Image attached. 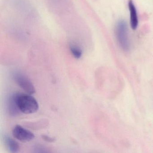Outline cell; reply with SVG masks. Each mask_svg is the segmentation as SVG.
<instances>
[{
    "label": "cell",
    "mask_w": 153,
    "mask_h": 153,
    "mask_svg": "<svg viewBox=\"0 0 153 153\" xmlns=\"http://www.w3.org/2000/svg\"><path fill=\"white\" fill-rule=\"evenodd\" d=\"M15 98L19 109L25 114L34 113L39 109V104L35 98L29 94L16 93Z\"/></svg>",
    "instance_id": "1"
},
{
    "label": "cell",
    "mask_w": 153,
    "mask_h": 153,
    "mask_svg": "<svg viewBox=\"0 0 153 153\" xmlns=\"http://www.w3.org/2000/svg\"><path fill=\"white\" fill-rule=\"evenodd\" d=\"M116 40L121 49L125 52L130 50L131 44L127 23L121 19L116 23L114 29Z\"/></svg>",
    "instance_id": "2"
},
{
    "label": "cell",
    "mask_w": 153,
    "mask_h": 153,
    "mask_svg": "<svg viewBox=\"0 0 153 153\" xmlns=\"http://www.w3.org/2000/svg\"><path fill=\"white\" fill-rule=\"evenodd\" d=\"M13 77L16 84L27 94L32 95L36 93L33 84L25 74L20 71H15Z\"/></svg>",
    "instance_id": "3"
},
{
    "label": "cell",
    "mask_w": 153,
    "mask_h": 153,
    "mask_svg": "<svg viewBox=\"0 0 153 153\" xmlns=\"http://www.w3.org/2000/svg\"><path fill=\"white\" fill-rule=\"evenodd\" d=\"M12 134L15 138L23 142H29L35 138L34 133L19 125L15 126L12 130Z\"/></svg>",
    "instance_id": "4"
},
{
    "label": "cell",
    "mask_w": 153,
    "mask_h": 153,
    "mask_svg": "<svg viewBox=\"0 0 153 153\" xmlns=\"http://www.w3.org/2000/svg\"><path fill=\"white\" fill-rule=\"evenodd\" d=\"M128 8L130 13V24L132 30H136L138 25L137 14V10L132 0H129Z\"/></svg>",
    "instance_id": "5"
},
{
    "label": "cell",
    "mask_w": 153,
    "mask_h": 153,
    "mask_svg": "<svg viewBox=\"0 0 153 153\" xmlns=\"http://www.w3.org/2000/svg\"><path fill=\"white\" fill-rule=\"evenodd\" d=\"M3 140L5 146L9 152L17 153L20 149L19 144L8 135H5L3 137Z\"/></svg>",
    "instance_id": "6"
},
{
    "label": "cell",
    "mask_w": 153,
    "mask_h": 153,
    "mask_svg": "<svg viewBox=\"0 0 153 153\" xmlns=\"http://www.w3.org/2000/svg\"><path fill=\"white\" fill-rule=\"evenodd\" d=\"M7 109L10 115L12 116H17L21 113L16 102L15 94L11 95L8 98Z\"/></svg>",
    "instance_id": "7"
},
{
    "label": "cell",
    "mask_w": 153,
    "mask_h": 153,
    "mask_svg": "<svg viewBox=\"0 0 153 153\" xmlns=\"http://www.w3.org/2000/svg\"><path fill=\"white\" fill-rule=\"evenodd\" d=\"M49 124V122L48 120L42 119L36 122L25 123V126L29 128L36 130L45 128L48 126Z\"/></svg>",
    "instance_id": "8"
},
{
    "label": "cell",
    "mask_w": 153,
    "mask_h": 153,
    "mask_svg": "<svg viewBox=\"0 0 153 153\" xmlns=\"http://www.w3.org/2000/svg\"><path fill=\"white\" fill-rule=\"evenodd\" d=\"M70 51L73 57L76 59H79L82 55V51L81 48L76 45L71 44L70 45Z\"/></svg>",
    "instance_id": "9"
},
{
    "label": "cell",
    "mask_w": 153,
    "mask_h": 153,
    "mask_svg": "<svg viewBox=\"0 0 153 153\" xmlns=\"http://www.w3.org/2000/svg\"><path fill=\"white\" fill-rule=\"evenodd\" d=\"M42 138L45 141L50 142V143L55 142V140H56V139L55 138L49 137V136L45 135V134H43L42 135Z\"/></svg>",
    "instance_id": "10"
}]
</instances>
